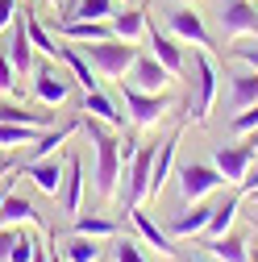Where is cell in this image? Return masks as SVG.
Here are the masks:
<instances>
[{"mask_svg": "<svg viewBox=\"0 0 258 262\" xmlns=\"http://www.w3.org/2000/svg\"><path fill=\"white\" fill-rule=\"evenodd\" d=\"M217 92H221L217 62H212L208 50H196V54H191V96H187L191 121H208V113L217 104Z\"/></svg>", "mask_w": 258, "mask_h": 262, "instance_id": "2", "label": "cell"}, {"mask_svg": "<svg viewBox=\"0 0 258 262\" xmlns=\"http://www.w3.org/2000/svg\"><path fill=\"white\" fill-rule=\"evenodd\" d=\"M254 158H258V134H250L246 142H229V146H217L212 150V162H217V171L225 175V183H238V187L250 175Z\"/></svg>", "mask_w": 258, "mask_h": 262, "instance_id": "5", "label": "cell"}, {"mask_svg": "<svg viewBox=\"0 0 258 262\" xmlns=\"http://www.w3.org/2000/svg\"><path fill=\"white\" fill-rule=\"evenodd\" d=\"M125 83H129V88H138V92H163V88L171 83V71H167L154 54H138V58H134V67L125 71Z\"/></svg>", "mask_w": 258, "mask_h": 262, "instance_id": "11", "label": "cell"}, {"mask_svg": "<svg viewBox=\"0 0 258 262\" xmlns=\"http://www.w3.org/2000/svg\"><path fill=\"white\" fill-rule=\"evenodd\" d=\"M254 225H258V216H254Z\"/></svg>", "mask_w": 258, "mask_h": 262, "instance_id": "45", "label": "cell"}, {"mask_svg": "<svg viewBox=\"0 0 258 262\" xmlns=\"http://www.w3.org/2000/svg\"><path fill=\"white\" fill-rule=\"evenodd\" d=\"M175 150H179V134H171L167 142L154 146V167H150V195H158L167 187L171 171H175Z\"/></svg>", "mask_w": 258, "mask_h": 262, "instance_id": "21", "label": "cell"}, {"mask_svg": "<svg viewBox=\"0 0 258 262\" xmlns=\"http://www.w3.org/2000/svg\"><path fill=\"white\" fill-rule=\"evenodd\" d=\"M34 100L46 104V108H62L71 100V75L67 67H58V62H42V67L34 71Z\"/></svg>", "mask_w": 258, "mask_h": 262, "instance_id": "6", "label": "cell"}, {"mask_svg": "<svg viewBox=\"0 0 258 262\" xmlns=\"http://www.w3.org/2000/svg\"><path fill=\"white\" fill-rule=\"evenodd\" d=\"M38 138H42V129H34V125L0 121V146H29V142H38Z\"/></svg>", "mask_w": 258, "mask_h": 262, "instance_id": "31", "label": "cell"}, {"mask_svg": "<svg viewBox=\"0 0 258 262\" xmlns=\"http://www.w3.org/2000/svg\"><path fill=\"white\" fill-rule=\"evenodd\" d=\"M175 179H179V195L183 200H204V195H212L225 183V175L217 171V162H183V167L175 171Z\"/></svg>", "mask_w": 258, "mask_h": 262, "instance_id": "7", "label": "cell"}, {"mask_svg": "<svg viewBox=\"0 0 258 262\" xmlns=\"http://www.w3.org/2000/svg\"><path fill=\"white\" fill-rule=\"evenodd\" d=\"M46 262H67V258H62V254H58L54 246H46Z\"/></svg>", "mask_w": 258, "mask_h": 262, "instance_id": "41", "label": "cell"}, {"mask_svg": "<svg viewBox=\"0 0 258 262\" xmlns=\"http://www.w3.org/2000/svg\"><path fill=\"white\" fill-rule=\"evenodd\" d=\"M46 5H50V9H58V0H46Z\"/></svg>", "mask_w": 258, "mask_h": 262, "instance_id": "42", "label": "cell"}, {"mask_svg": "<svg viewBox=\"0 0 258 262\" xmlns=\"http://www.w3.org/2000/svg\"><path fill=\"white\" fill-rule=\"evenodd\" d=\"M113 262H146V254H142L138 242H129V237H125V242L113 246Z\"/></svg>", "mask_w": 258, "mask_h": 262, "instance_id": "34", "label": "cell"}, {"mask_svg": "<svg viewBox=\"0 0 258 262\" xmlns=\"http://www.w3.org/2000/svg\"><path fill=\"white\" fill-rule=\"evenodd\" d=\"M221 34H225V42L258 38V5L254 0H221Z\"/></svg>", "mask_w": 258, "mask_h": 262, "instance_id": "8", "label": "cell"}, {"mask_svg": "<svg viewBox=\"0 0 258 262\" xmlns=\"http://www.w3.org/2000/svg\"><path fill=\"white\" fill-rule=\"evenodd\" d=\"M204 250H208L217 262H250V258H254L250 246H246V237H233V233H225V237H217V242H204Z\"/></svg>", "mask_w": 258, "mask_h": 262, "instance_id": "28", "label": "cell"}, {"mask_svg": "<svg viewBox=\"0 0 258 262\" xmlns=\"http://www.w3.org/2000/svg\"><path fill=\"white\" fill-rule=\"evenodd\" d=\"M238 62H246V67H258V42H250V46H233L229 50Z\"/></svg>", "mask_w": 258, "mask_h": 262, "instance_id": "37", "label": "cell"}, {"mask_svg": "<svg viewBox=\"0 0 258 262\" xmlns=\"http://www.w3.org/2000/svg\"><path fill=\"white\" fill-rule=\"evenodd\" d=\"M38 250H42L38 233H17V242H13V250H9V262H34Z\"/></svg>", "mask_w": 258, "mask_h": 262, "instance_id": "32", "label": "cell"}, {"mask_svg": "<svg viewBox=\"0 0 258 262\" xmlns=\"http://www.w3.org/2000/svg\"><path fill=\"white\" fill-rule=\"evenodd\" d=\"M250 262H258V258H250Z\"/></svg>", "mask_w": 258, "mask_h": 262, "instance_id": "44", "label": "cell"}, {"mask_svg": "<svg viewBox=\"0 0 258 262\" xmlns=\"http://www.w3.org/2000/svg\"><path fill=\"white\" fill-rule=\"evenodd\" d=\"M229 134H233V138H250V134H258V104L242 108V113L229 121Z\"/></svg>", "mask_w": 258, "mask_h": 262, "instance_id": "33", "label": "cell"}, {"mask_svg": "<svg viewBox=\"0 0 258 262\" xmlns=\"http://www.w3.org/2000/svg\"><path fill=\"white\" fill-rule=\"evenodd\" d=\"M83 54H88V62L96 67V75H104V79H121L129 67H134V58H138L134 42H121V38L92 42V46H83Z\"/></svg>", "mask_w": 258, "mask_h": 262, "instance_id": "3", "label": "cell"}, {"mask_svg": "<svg viewBox=\"0 0 258 262\" xmlns=\"http://www.w3.org/2000/svg\"><path fill=\"white\" fill-rule=\"evenodd\" d=\"M17 17H21L17 13V0H0V34H9Z\"/></svg>", "mask_w": 258, "mask_h": 262, "instance_id": "36", "label": "cell"}, {"mask_svg": "<svg viewBox=\"0 0 258 262\" xmlns=\"http://www.w3.org/2000/svg\"><path fill=\"white\" fill-rule=\"evenodd\" d=\"M29 183H34L42 195H54L58 200V187H62V175H67V162H62L58 154H50V158H34V162H21L17 167Z\"/></svg>", "mask_w": 258, "mask_h": 262, "instance_id": "9", "label": "cell"}, {"mask_svg": "<svg viewBox=\"0 0 258 262\" xmlns=\"http://www.w3.org/2000/svg\"><path fill=\"white\" fill-rule=\"evenodd\" d=\"M58 254L67 258V262H100V258H104V246L96 242V237H83V233H71L67 242L58 246Z\"/></svg>", "mask_w": 258, "mask_h": 262, "instance_id": "26", "label": "cell"}, {"mask_svg": "<svg viewBox=\"0 0 258 262\" xmlns=\"http://www.w3.org/2000/svg\"><path fill=\"white\" fill-rule=\"evenodd\" d=\"M83 162L79 154H67V175H62V187H58V204L67 216H79L83 212Z\"/></svg>", "mask_w": 258, "mask_h": 262, "instance_id": "12", "label": "cell"}, {"mask_svg": "<svg viewBox=\"0 0 258 262\" xmlns=\"http://www.w3.org/2000/svg\"><path fill=\"white\" fill-rule=\"evenodd\" d=\"M13 242H17V229H0V262H9Z\"/></svg>", "mask_w": 258, "mask_h": 262, "instance_id": "38", "label": "cell"}, {"mask_svg": "<svg viewBox=\"0 0 258 262\" xmlns=\"http://www.w3.org/2000/svg\"><path fill=\"white\" fill-rule=\"evenodd\" d=\"M0 121H13V125H34V129H50L54 125V113L42 104V108H25V104H0Z\"/></svg>", "mask_w": 258, "mask_h": 262, "instance_id": "27", "label": "cell"}, {"mask_svg": "<svg viewBox=\"0 0 258 262\" xmlns=\"http://www.w3.org/2000/svg\"><path fill=\"white\" fill-rule=\"evenodd\" d=\"M250 104H258V67L229 75V108L242 113V108H250Z\"/></svg>", "mask_w": 258, "mask_h": 262, "instance_id": "22", "label": "cell"}, {"mask_svg": "<svg viewBox=\"0 0 258 262\" xmlns=\"http://www.w3.org/2000/svg\"><path fill=\"white\" fill-rule=\"evenodd\" d=\"M71 233L109 242V237H117V221H109V216H75V221H71Z\"/></svg>", "mask_w": 258, "mask_h": 262, "instance_id": "30", "label": "cell"}, {"mask_svg": "<svg viewBox=\"0 0 258 262\" xmlns=\"http://www.w3.org/2000/svg\"><path fill=\"white\" fill-rule=\"evenodd\" d=\"M58 62L67 67V75H71V83H79L83 92H96L100 88V79H96V67L88 62V54L75 46V42H67V46H58Z\"/></svg>", "mask_w": 258, "mask_h": 262, "instance_id": "16", "label": "cell"}, {"mask_svg": "<svg viewBox=\"0 0 258 262\" xmlns=\"http://www.w3.org/2000/svg\"><path fill=\"white\" fill-rule=\"evenodd\" d=\"M167 29H171L175 42H191L196 50H208L212 46V38H208V29H204V21H200L196 9H171L167 13Z\"/></svg>", "mask_w": 258, "mask_h": 262, "instance_id": "10", "label": "cell"}, {"mask_svg": "<svg viewBox=\"0 0 258 262\" xmlns=\"http://www.w3.org/2000/svg\"><path fill=\"white\" fill-rule=\"evenodd\" d=\"M254 200H258V191H254Z\"/></svg>", "mask_w": 258, "mask_h": 262, "instance_id": "43", "label": "cell"}, {"mask_svg": "<svg viewBox=\"0 0 258 262\" xmlns=\"http://www.w3.org/2000/svg\"><path fill=\"white\" fill-rule=\"evenodd\" d=\"M17 79H21V75H17V67L9 62V54L0 50V92H9V96H13V92H17Z\"/></svg>", "mask_w": 258, "mask_h": 262, "instance_id": "35", "label": "cell"}, {"mask_svg": "<svg viewBox=\"0 0 258 262\" xmlns=\"http://www.w3.org/2000/svg\"><path fill=\"white\" fill-rule=\"evenodd\" d=\"M5 54H9V62L17 67V75H29V71H34V42H29V29H25V17H17V21H13Z\"/></svg>", "mask_w": 258, "mask_h": 262, "instance_id": "19", "label": "cell"}, {"mask_svg": "<svg viewBox=\"0 0 258 262\" xmlns=\"http://www.w3.org/2000/svg\"><path fill=\"white\" fill-rule=\"evenodd\" d=\"M129 225L138 229V237H142L146 246H154L158 254H167V258H175V237L167 233L163 225H154V221H150V212H142V204H138V208H129Z\"/></svg>", "mask_w": 258, "mask_h": 262, "instance_id": "17", "label": "cell"}, {"mask_svg": "<svg viewBox=\"0 0 258 262\" xmlns=\"http://www.w3.org/2000/svg\"><path fill=\"white\" fill-rule=\"evenodd\" d=\"M79 113L83 117H92V121H100V125H109V129H125V113L117 108V100L109 92H83V100H79Z\"/></svg>", "mask_w": 258, "mask_h": 262, "instance_id": "13", "label": "cell"}, {"mask_svg": "<svg viewBox=\"0 0 258 262\" xmlns=\"http://www.w3.org/2000/svg\"><path fill=\"white\" fill-rule=\"evenodd\" d=\"M121 96H125V117L134 121L138 129H150V125H158L171 113V96L167 92H138V88L125 83Z\"/></svg>", "mask_w": 258, "mask_h": 262, "instance_id": "4", "label": "cell"}, {"mask_svg": "<svg viewBox=\"0 0 258 262\" xmlns=\"http://www.w3.org/2000/svg\"><path fill=\"white\" fill-rule=\"evenodd\" d=\"M113 38H121V42H138V38H146V9H121V13H113Z\"/></svg>", "mask_w": 258, "mask_h": 262, "instance_id": "24", "label": "cell"}, {"mask_svg": "<svg viewBox=\"0 0 258 262\" xmlns=\"http://www.w3.org/2000/svg\"><path fill=\"white\" fill-rule=\"evenodd\" d=\"M212 208H217V204L191 200V208H187V212H175V216H171L167 233H171V237H200L204 229H208V221H212Z\"/></svg>", "mask_w": 258, "mask_h": 262, "instance_id": "14", "label": "cell"}, {"mask_svg": "<svg viewBox=\"0 0 258 262\" xmlns=\"http://www.w3.org/2000/svg\"><path fill=\"white\" fill-rule=\"evenodd\" d=\"M83 134H88L92 154H96V167H92L96 195L109 204V200H117V191H121V138H117V129L92 121V117H83Z\"/></svg>", "mask_w": 258, "mask_h": 262, "instance_id": "1", "label": "cell"}, {"mask_svg": "<svg viewBox=\"0 0 258 262\" xmlns=\"http://www.w3.org/2000/svg\"><path fill=\"white\" fill-rule=\"evenodd\" d=\"M146 42H150V54L163 62L171 75H183V71H187V54L179 50V42H175L171 34H158V29H150V25H146Z\"/></svg>", "mask_w": 258, "mask_h": 262, "instance_id": "18", "label": "cell"}, {"mask_svg": "<svg viewBox=\"0 0 258 262\" xmlns=\"http://www.w3.org/2000/svg\"><path fill=\"white\" fill-rule=\"evenodd\" d=\"M54 25H58V38L62 42H75V46H92V42L113 38V25L109 21H62V17H54Z\"/></svg>", "mask_w": 258, "mask_h": 262, "instance_id": "15", "label": "cell"}, {"mask_svg": "<svg viewBox=\"0 0 258 262\" xmlns=\"http://www.w3.org/2000/svg\"><path fill=\"white\" fill-rule=\"evenodd\" d=\"M13 225H38L42 229V216H38V208L29 204V200H21V195H5V204H0V229H13Z\"/></svg>", "mask_w": 258, "mask_h": 262, "instance_id": "23", "label": "cell"}, {"mask_svg": "<svg viewBox=\"0 0 258 262\" xmlns=\"http://www.w3.org/2000/svg\"><path fill=\"white\" fill-rule=\"evenodd\" d=\"M175 262H217L208 250H200V254H183V258H175Z\"/></svg>", "mask_w": 258, "mask_h": 262, "instance_id": "40", "label": "cell"}, {"mask_svg": "<svg viewBox=\"0 0 258 262\" xmlns=\"http://www.w3.org/2000/svg\"><path fill=\"white\" fill-rule=\"evenodd\" d=\"M258 191V167H250V175L242 179V195H254Z\"/></svg>", "mask_w": 258, "mask_h": 262, "instance_id": "39", "label": "cell"}, {"mask_svg": "<svg viewBox=\"0 0 258 262\" xmlns=\"http://www.w3.org/2000/svg\"><path fill=\"white\" fill-rule=\"evenodd\" d=\"M238 212H242V187L238 191H229L225 200H217V208H212V221H208V229H204V242H217V237H225L229 233V225L238 221Z\"/></svg>", "mask_w": 258, "mask_h": 262, "instance_id": "20", "label": "cell"}, {"mask_svg": "<svg viewBox=\"0 0 258 262\" xmlns=\"http://www.w3.org/2000/svg\"><path fill=\"white\" fill-rule=\"evenodd\" d=\"M25 29H29V42H34V50L42 54V58H50V62H58V38L46 29V21H38V13H29L25 9Z\"/></svg>", "mask_w": 258, "mask_h": 262, "instance_id": "25", "label": "cell"}, {"mask_svg": "<svg viewBox=\"0 0 258 262\" xmlns=\"http://www.w3.org/2000/svg\"><path fill=\"white\" fill-rule=\"evenodd\" d=\"M254 5H258V0H254Z\"/></svg>", "mask_w": 258, "mask_h": 262, "instance_id": "46", "label": "cell"}, {"mask_svg": "<svg viewBox=\"0 0 258 262\" xmlns=\"http://www.w3.org/2000/svg\"><path fill=\"white\" fill-rule=\"evenodd\" d=\"M113 0H75V5L62 13V21H113Z\"/></svg>", "mask_w": 258, "mask_h": 262, "instance_id": "29", "label": "cell"}]
</instances>
